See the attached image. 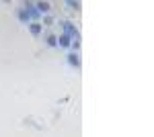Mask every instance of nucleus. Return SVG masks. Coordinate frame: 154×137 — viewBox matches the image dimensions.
Listing matches in <instances>:
<instances>
[{"instance_id": "1", "label": "nucleus", "mask_w": 154, "mask_h": 137, "mask_svg": "<svg viewBox=\"0 0 154 137\" xmlns=\"http://www.w3.org/2000/svg\"><path fill=\"white\" fill-rule=\"evenodd\" d=\"M60 25H62V33H64V35H68L70 39H76V41H80V31H78L76 23L62 19V21H60Z\"/></svg>"}, {"instance_id": "2", "label": "nucleus", "mask_w": 154, "mask_h": 137, "mask_svg": "<svg viewBox=\"0 0 154 137\" xmlns=\"http://www.w3.org/2000/svg\"><path fill=\"white\" fill-rule=\"evenodd\" d=\"M21 8H25L27 10V14H29V19H31V23H39V19H41V14L37 12V8H35V2H23V6Z\"/></svg>"}, {"instance_id": "3", "label": "nucleus", "mask_w": 154, "mask_h": 137, "mask_svg": "<svg viewBox=\"0 0 154 137\" xmlns=\"http://www.w3.org/2000/svg\"><path fill=\"white\" fill-rule=\"evenodd\" d=\"M66 61H68L70 68H76V70H80V66H82V61H80V53H74V51L66 55Z\"/></svg>"}, {"instance_id": "4", "label": "nucleus", "mask_w": 154, "mask_h": 137, "mask_svg": "<svg viewBox=\"0 0 154 137\" xmlns=\"http://www.w3.org/2000/svg\"><path fill=\"white\" fill-rule=\"evenodd\" d=\"M35 8L41 16H45V14L51 12V2H48V0H45V2H43V0H41V2H35Z\"/></svg>"}, {"instance_id": "5", "label": "nucleus", "mask_w": 154, "mask_h": 137, "mask_svg": "<svg viewBox=\"0 0 154 137\" xmlns=\"http://www.w3.org/2000/svg\"><path fill=\"white\" fill-rule=\"evenodd\" d=\"M70 45H72V39L68 37V35L60 33L58 35V47H62V49H70Z\"/></svg>"}, {"instance_id": "6", "label": "nucleus", "mask_w": 154, "mask_h": 137, "mask_svg": "<svg viewBox=\"0 0 154 137\" xmlns=\"http://www.w3.org/2000/svg\"><path fill=\"white\" fill-rule=\"evenodd\" d=\"M27 27H29V33L33 35V37H41V33H43V27H41V21H39V23H29Z\"/></svg>"}, {"instance_id": "7", "label": "nucleus", "mask_w": 154, "mask_h": 137, "mask_svg": "<svg viewBox=\"0 0 154 137\" xmlns=\"http://www.w3.org/2000/svg\"><path fill=\"white\" fill-rule=\"evenodd\" d=\"M64 6H66V8H68L70 12H78L82 4H80L78 0H66V2H64Z\"/></svg>"}, {"instance_id": "8", "label": "nucleus", "mask_w": 154, "mask_h": 137, "mask_svg": "<svg viewBox=\"0 0 154 137\" xmlns=\"http://www.w3.org/2000/svg\"><path fill=\"white\" fill-rule=\"evenodd\" d=\"M45 45L48 47H58V35H54V33H48L45 35Z\"/></svg>"}, {"instance_id": "9", "label": "nucleus", "mask_w": 154, "mask_h": 137, "mask_svg": "<svg viewBox=\"0 0 154 137\" xmlns=\"http://www.w3.org/2000/svg\"><path fill=\"white\" fill-rule=\"evenodd\" d=\"M17 19H19L23 25H29V23H31V19H29V14H27V10H25V8H19V10H17Z\"/></svg>"}, {"instance_id": "10", "label": "nucleus", "mask_w": 154, "mask_h": 137, "mask_svg": "<svg viewBox=\"0 0 154 137\" xmlns=\"http://www.w3.org/2000/svg\"><path fill=\"white\" fill-rule=\"evenodd\" d=\"M51 25H54V16H51V14H45V16H43L41 27H43V29H48V27H51Z\"/></svg>"}]
</instances>
